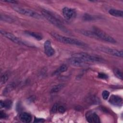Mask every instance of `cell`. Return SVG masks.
Segmentation results:
<instances>
[{
    "label": "cell",
    "mask_w": 123,
    "mask_h": 123,
    "mask_svg": "<svg viewBox=\"0 0 123 123\" xmlns=\"http://www.w3.org/2000/svg\"><path fill=\"white\" fill-rule=\"evenodd\" d=\"M50 35L61 43L79 46H85L86 45L85 43L81 40L74 38L63 36L55 32H51Z\"/></svg>",
    "instance_id": "1"
},
{
    "label": "cell",
    "mask_w": 123,
    "mask_h": 123,
    "mask_svg": "<svg viewBox=\"0 0 123 123\" xmlns=\"http://www.w3.org/2000/svg\"><path fill=\"white\" fill-rule=\"evenodd\" d=\"M42 14L49 23L64 32H67V29L63 25L62 23L56 17L53 15L48 10L43 9L41 11Z\"/></svg>",
    "instance_id": "2"
},
{
    "label": "cell",
    "mask_w": 123,
    "mask_h": 123,
    "mask_svg": "<svg viewBox=\"0 0 123 123\" xmlns=\"http://www.w3.org/2000/svg\"><path fill=\"white\" fill-rule=\"evenodd\" d=\"M72 56L78 57L87 63L100 62L102 61V59L100 57L85 52H79L74 53L73 54Z\"/></svg>",
    "instance_id": "3"
},
{
    "label": "cell",
    "mask_w": 123,
    "mask_h": 123,
    "mask_svg": "<svg viewBox=\"0 0 123 123\" xmlns=\"http://www.w3.org/2000/svg\"><path fill=\"white\" fill-rule=\"evenodd\" d=\"M13 9L17 12L18 13H19L21 14L25 15L27 16L31 17L36 19H42V16L39 13H37V12L29 9L27 8H22V7H13Z\"/></svg>",
    "instance_id": "4"
},
{
    "label": "cell",
    "mask_w": 123,
    "mask_h": 123,
    "mask_svg": "<svg viewBox=\"0 0 123 123\" xmlns=\"http://www.w3.org/2000/svg\"><path fill=\"white\" fill-rule=\"evenodd\" d=\"M93 31H94L95 33L97 34L99 39H101L105 41L113 44L116 43V40L113 37L109 36V35H108L103 31L101 30L99 28L97 27H94L93 28Z\"/></svg>",
    "instance_id": "5"
},
{
    "label": "cell",
    "mask_w": 123,
    "mask_h": 123,
    "mask_svg": "<svg viewBox=\"0 0 123 123\" xmlns=\"http://www.w3.org/2000/svg\"><path fill=\"white\" fill-rule=\"evenodd\" d=\"M97 49L99 51H100L101 52H103L104 53L115 56L118 57H123V51L119 50L118 49L106 47H98L97 48Z\"/></svg>",
    "instance_id": "6"
},
{
    "label": "cell",
    "mask_w": 123,
    "mask_h": 123,
    "mask_svg": "<svg viewBox=\"0 0 123 123\" xmlns=\"http://www.w3.org/2000/svg\"><path fill=\"white\" fill-rule=\"evenodd\" d=\"M70 64L75 67H84L89 64L88 63L84 61L82 59L74 56H72L69 60Z\"/></svg>",
    "instance_id": "7"
},
{
    "label": "cell",
    "mask_w": 123,
    "mask_h": 123,
    "mask_svg": "<svg viewBox=\"0 0 123 123\" xmlns=\"http://www.w3.org/2000/svg\"><path fill=\"white\" fill-rule=\"evenodd\" d=\"M86 118L87 121L90 123H98L100 122L99 116L94 111H87L86 113Z\"/></svg>",
    "instance_id": "8"
},
{
    "label": "cell",
    "mask_w": 123,
    "mask_h": 123,
    "mask_svg": "<svg viewBox=\"0 0 123 123\" xmlns=\"http://www.w3.org/2000/svg\"><path fill=\"white\" fill-rule=\"evenodd\" d=\"M0 34H1V35H2L4 37H6L7 38L9 39L11 41H12L14 43H18V44H24V43L19 38L17 37L16 36L14 35L13 34H12L11 33H9V32H6L4 30H0Z\"/></svg>",
    "instance_id": "9"
},
{
    "label": "cell",
    "mask_w": 123,
    "mask_h": 123,
    "mask_svg": "<svg viewBox=\"0 0 123 123\" xmlns=\"http://www.w3.org/2000/svg\"><path fill=\"white\" fill-rule=\"evenodd\" d=\"M62 13L65 19L70 20L75 17L76 12L74 9L65 7L62 9Z\"/></svg>",
    "instance_id": "10"
},
{
    "label": "cell",
    "mask_w": 123,
    "mask_h": 123,
    "mask_svg": "<svg viewBox=\"0 0 123 123\" xmlns=\"http://www.w3.org/2000/svg\"><path fill=\"white\" fill-rule=\"evenodd\" d=\"M44 51L46 55L48 57H51L55 54V50L52 47L50 41L47 40L44 44Z\"/></svg>",
    "instance_id": "11"
},
{
    "label": "cell",
    "mask_w": 123,
    "mask_h": 123,
    "mask_svg": "<svg viewBox=\"0 0 123 123\" xmlns=\"http://www.w3.org/2000/svg\"><path fill=\"white\" fill-rule=\"evenodd\" d=\"M109 102L115 106L121 107L123 105V98L119 96L111 95L109 98Z\"/></svg>",
    "instance_id": "12"
},
{
    "label": "cell",
    "mask_w": 123,
    "mask_h": 123,
    "mask_svg": "<svg viewBox=\"0 0 123 123\" xmlns=\"http://www.w3.org/2000/svg\"><path fill=\"white\" fill-rule=\"evenodd\" d=\"M78 32L82 34V35H83L85 36H86L87 37L99 39L98 36L95 33V32L93 31H89V30H80L78 31Z\"/></svg>",
    "instance_id": "13"
},
{
    "label": "cell",
    "mask_w": 123,
    "mask_h": 123,
    "mask_svg": "<svg viewBox=\"0 0 123 123\" xmlns=\"http://www.w3.org/2000/svg\"><path fill=\"white\" fill-rule=\"evenodd\" d=\"M20 119L24 123H30L32 120V117L30 114L27 112H23L20 115Z\"/></svg>",
    "instance_id": "14"
},
{
    "label": "cell",
    "mask_w": 123,
    "mask_h": 123,
    "mask_svg": "<svg viewBox=\"0 0 123 123\" xmlns=\"http://www.w3.org/2000/svg\"><path fill=\"white\" fill-rule=\"evenodd\" d=\"M25 32L26 35L32 37L37 40H40L42 39V36L37 33L29 31H25Z\"/></svg>",
    "instance_id": "15"
},
{
    "label": "cell",
    "mask_w": 123,
    "mask_h": 123,
    "mask_svg": "<svg viewBox=\"0 0 123 123\" xmlns=\"http://www.w3.org/2000/svg\"><path fill=\"white\" fill-rule=\"evenodd\" d=\"M109 13L115 17H122L123 16V11L115 9H111L109 11Z\"/></svg>",
    "instance_id": "16"
},
{
    "label": "cell",
    "mask_w": 123,
    "mask_h": 123,
    "mask_svg": "<svg viewBox=\"0 0 123 123\" xmlns=\"http://www.w3.org/2000/svg\"><path fill=\"white\" fill-rule=\"evenodd\" d=\"M12 105V102L10 100H7L6 101L0 100V107L1 108H5L6 109H10Z\"/></svg>",
    "instance_id": "17"
},
{
    "label": "cell",
    "mask_w": 123,
    "mask_h": 123,
    "mask_svg": "<svg viewBox=\"0 0 123 123\" xmlns=\"http://www.w3.org/2000/svg\"><path fill=\"white\" fill-rule=\"evenodd\" d=\"M64 86V85L63 84H60L54 86L50 90V93H55L59 92Z\"/></svg>",
    "instance_id": "18"
},
{
    "label": "cell",
    "mask_w": 123,
    "mask_h": 123,
    "mask_svg": "<svg viewBox=\"0 0 123 123\" xmlns=\"http://www.w3.org/2000/svg\"><path fill=\"white\" fill-rule=\"evenodd\" d=\"M14 88V84L13 83H11L9 84L8 86H6L5 89L3 90V95H6L8 93H9L11 91H12Z\"/></svg>",
    "instance_id": "19"
},
{
    "label": "cell",
    "mask_w": 123,
    "mask_h": 123,
    "mask_svg": "<svg viewBox=\"0 0 123 123\" xmlns=\"http://www.w3.org/2000/svg\"><path fill=\"white\" fill-rule=\"evenodd\" d=\"M67 69L68 67L66 65L62 64L54 73V74H57L62 73H63L66 71L67 70Z\"/></svg>",
    "instance_id": "20"
},
{
    "label": "cell",
    "mask_w": 123,
    "mask_h": 123,
    "mask_svg": "<svg viewBox=\"0 0 123 123\" xmlns=\"http://www.w3.org/2000/svg\"><path fill=\"white\" fill-rule=\"evenodd\" d=\"M0 19L1 20H3L9 23H12L13 22V19L12 17L7 15H1Z\"/></svg>",
    "instance_id": "21"
},
{
    "label": "cell",
    "mask_w": 123,
    "mask_h": 123,
    "mask_svg": "<svg viewBox=\"0 0 123 123\" xmlns=\"http://www.w3.org/2000/svg\"><path fill=\"white\" fill-rule=\"evenodd\" d=\"M113 73L117 77L121 80L123 79V74L120 70L117 68H115L113 70Z\"/></svg>",
    "instance_id": "22"
},
{
    "label": "cell",
    "mask_w": 123,
    "mask_h": 123,
    "mask_svg": "<svg viewBox=\"0 0 123 123\" xmlns=\"http://www.w3.org/2000/svg\"><path fill=\"white\" fill-rule=\"evenodd\" d=\"M8 79V76L6 74H3L2 75L1 77V81H0V83L1 84H3L5 83L7 81Z\"/></svg>",
    "instance_id": "23"
},
{
    "label": "cell",
    "mask_w": 123,
    "mask_h": 123,
    "mask_svg": "<svg viewBox=\"0 0 123 123\" xmlns=\"http://www.w3.org/2000/svg\"><path fill=\"white\" fill-rule=\"evenodd\" d=\"M109 96H110V92L107 90H104L102 92V97L105 100L107 99Z\"/></svg>",
    "instance_id": "24"
},
{
    "label": "cell",
    "mask_w": 123,
    "mask_h": 123,
    "mask_svg": "<svg viewBox=\"0 0 123 123\" xmlns=\"http://www.w3.org/2000/svg\"><path fill=\"white\" fill-rule=\"evenodd\" d=\"M57 111H58L59 113H63L65 111V109L62 105H58Z\"/></svg>",
    "instance_id": "25"
},
{
    "label": "cell",
    "mask_w": 123,
    "mask_h": 123,
    "mask_svg": "<svg viewBox=\"0 0 123 123\" xmlns=\"http://www.w3.org/2000/svg\"><path fill=\"white\" fill-rule=\"evenodd\" d=\"M98 77L102 79H106L108 78V76L106 74L103 73H99L98 74Z\"/></svg>",
    "instance_id": "26"
},
{
    "label": "cell",
    "mask_w": 123,
    "mask_h": 123,
    "mask_svg": "<svg viewBox=\"0 0 123 123\" xmlns=\"http://www.w3.org/2000/svg\"><path fill=\"white\" fill-rule=\"evenodd\" d=\"M7 117V114L3 111H0V119H5Z\"/></svg>",
    "instance_id": "27"
},
{
    "label": "cell",
    "mask_w": 123,
    "mask_h": 123,
    "mask_svg": "<svg viewBox=\"0 0 123 123\" xmlns=\"http://www.w3.org/2000/svg\"><path fill=\"white\" fill-rule=\"evenodd\" d=\"M45 121L43 119H41V118H36L35 120H34V122L35 123H42L44 122Z\"/></svg>",
    "instance_id": "28"
},
{
    "label": "cell",
    "mask_w": 123,
    "mask_h": 123,
    "mask_svg": "<svg viewBox=\"0 0 123 123\" xmlns=\"http://www.w3.org/2000/svg\"><path fill=\"white\" fill-rule=\"evenodd\" d=\"M4 1L8 3H11L12 4H16L17 3V1H14V0H4Z\"/></svg>",
    "instance_id": "29"
}]
</instances>
